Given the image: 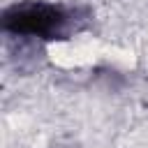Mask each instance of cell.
I'll return each instance as SVG.
<instances>
[{"mask_svg":"<svg viewBox=\"0 0 148 148\" xmlns=\"http://www.w3.org/2000/svg\"><path fill=\"white\" fill-rule=\"evenodd\" d=\"M65 23V16L60 9L49 7V5H35V7H23L14 9L7 14L5 25L14 32H25V35H51Z\"/></svg>","mask_w":148,"mask_h":148,"instance_id":"1","label":"cell"}]
</instances>
